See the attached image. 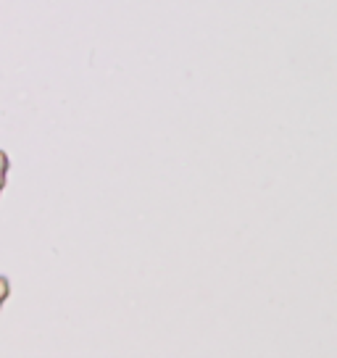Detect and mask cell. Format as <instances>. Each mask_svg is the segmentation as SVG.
<instances>
[{
	"label": "cell",
	"mask_w": 337,
	"mask_h": 358,
	"mask_svg": "<svg viewBox=\"0 0 337 358\" xmlns=\"http://www.w3.org/2000/svg\"><path fill=\"white\" fill-rule=\"evenodd\" d=\"M8 171H11V156H8V150L0 148V198L6 192V185H8Z\"/></svg>",
	"instance_id": "obj_1"
},
{
	"label": "cell",
	"mask_w": 337,
	"mask_h": 358,
	"mask_svg": "<svg viewBox=\"0 0 337 358\" xmlns=\"http://www.w3.org/2000/svg\"><path fill=\"white\" fill-rule=\"evenodd\" d=\"M11 298V280L6 277V274H0V311H3V306L8 303Z\"/></svg>",
	"instance_id": "obj_2"
}]
</instances>
